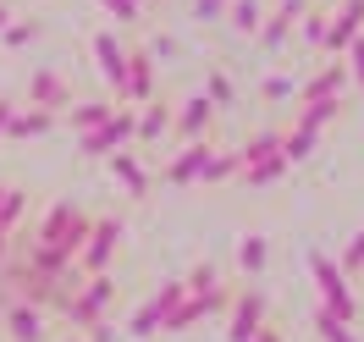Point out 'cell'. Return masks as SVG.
<instances>
[{
    "mask_svg": "<svg viewBox=\"0 0 364 342\" xmlns=\"http://www.w3.org/2000/svg\"><path fill=\"white\" fill-rule=\"evenodd\" d=\"M33 105H45V111L67 105V78H55V72H39V78H33Z\"/></svg>",
    "mask_w": 364,
    "mask_h": 342,
    "instance_id": "cell-13",
    "label": "cell"
},
{
    "mask_svg": "<svg viewBox=\"0 0 364 342\" xmlns=\"http://www.w3.org/2000/svg\"><path fill=\"white\" fill-rule=\"evenodd\" d=\"M166 127H171V105H149L138 116V138H160Z\"/></svg>",
    "mask_w": 364,
    "mask_h": 342,
    "instance_id": "cell-18",
    "label": "cell"
},
{
    "mask_svg": "<svg viewBox=\"0 0 364 342\" xmlns=\"http://www.w3.org/2000/svg\"><path fill=\"white\" fill-rule=\"evenodd\" d=\"M282 171H287V155H282V149H276L271 160H259V166H249V183L259 188V183H276V177H282Z\"/></svg>",
    "mask_w": 364,
    "mask_h": 342,
    "instance_id": "cell-19",
    "label": "cell"
},
{
    "mask_svg": "<svg viewBox=\"0 0 364 342\" xmlns=\"http://www.w3.org/2000/svg\"><path fill=\"white\" fill-rule=\"evenodd\" d=\"M33 39V23H17V28H6V45H28Z\"/></svg>",
    "mask_w": 364,
    "mask_h": 342,
    "instance_id": "cell-31",
    "label": "cell"
},
{
    "mask_svg": "<svg viewBox=\"0 0 364 342\" xmlns=\"http://www.w3.org/2000/svg\"><path fill=\"white\" fill-rule=\"evenodd\" d=\"M342 78H348V72H342V67H326V72H320V78H315V83L304 89V100H337Z\"/></svg>",
    "mask_w": 364,
    "mask_h": 342,
    "instance_id": "cell-15",
    "label": "cell"
},
{
    "mask_svg": "<svg viewBox=\"0 0 364 342\" xmlns=\"http://www.w3.org/2000/svg\"><path fill=\"white\" fill-rule=\"evenodd\" d=\"M105 11H111L116 23H138V0H100Z\"/></svg>",
    "mask_w": 364,
    "mask_h": 342,
    "instance_id": "cell-26",
    "label": "cell"
},
{
    "mask_svg": "<svg viewBox=\"0 0 364 342\" xmlns=\"http://www.w3.org/2000/svg\"><path fill=\"white\" fill-rule=\"evenodd\" d=\"M309 149H315V127H304V122H298V133L282 144V155H287V160H304Z\"/></svg>",
    "mask_w": 364,
    "mask_h": 342,
    "instance_id": "cell-20",
    "label": "cell"
},
{
    "mask_svg": "<svg viewBox=\"0 0 364 342\" xmlns=\"http://www.w3.org/2000/svg\"><path fill=\"white\" fill-rule=\"evenodd\" d=\"M177 298H182V282H166V287L155 293V304H144V309L127 320V331H133V337H149V331H160V320L177 309Z\"/></svg>",
    "mask_w": 364,
    "mask_h": 342,
    "instance_id": "cell-2",
    "label": "cell"
},
{
    "mask_svg": "<svg viewBox=\"0 0 364 342\" xmlns=\"http://www.w3.org/2000/svg\"><path fill=\"white\" fill-rule=\"evenodd\" d=\"M348 61H353L348 72H353V78L364 83V39H353V45H348Z\"/></svg>",
    "mask_w": 364,
    "mask_h": 342,
    "instance_id": "cell-29",
    "label": "cell"
},
{
    "mask_svg": "<svg viewBox=\"0 0 364 342\" xmlns=\"http://www.w3.org/2000/svg\"><path fill=\"white\" fill-rule=\"evenodd\" d=\"M227 6H232V0H199V6H193V17H199V23H215Z\"/></svg>",
    "mask_w": 364,
    "mask_h": 342,
    "instance_id": "cell-28",
    "label": "cell"
},
{
    "mask_svg": "<svg viewBox=\"0 0 364 342\" xmlns=\"http://www.w3.org/2000/svg\"><path fill=\"white\" fill-rule=\"evenodd\" d=\"M259 265H265V243L249 237V243H243V271H259Z\"/></svg>",
    "mask_w": 364,
    "mask_h": 342,
    "instance_id": "cell-27",
    "label": "cell"
},
{
    "mask_svg": "<svg viewBox=\"0 0 364 342\" xmlns=\"http://www.w3.org/2000/svg\"><path fill=\"white\" fill-rule=\"evenodd\" d=\"M133 133H138L133 116H127V111H111L100 127H89V133L77 138V149H83V155H116V144H127Z\"/></svg>",
    "mask_w": 364,
    "mask_h": 342,
    "instance_id": "cell-1",
    "label": "cell"
},
{
    "mask_svg": "<svg viewBox=\"0 0 364 342\" xmlns=\"http://www.w3.org/2000/svg\"><path fill=\"white\" fill-rule=\"evenodd\" d=\"M6 326L17 331V342H45V326H39V309H33V304H11V309H6Z\"/></svg>",
    "mask_w": 364,
    "mask_h": 342,
    "instance_id": "cell-12",
    "label": "cell"
},
{
    "mask_svg": "<svg viewBox=\"0 0 364 342\" xmlns=\"http://www.w3.org/2000/svg\"><path fill=\"white\" fill-rule=\"evenodd\" d=\"M205 160H210V144H188V155L171 160V171H166V177L182 188V183H193V177H205Z\"/></svg>",
    "mask_w": 364,
    "mask_h": 342,
    "instance_id": "cell-11",
    "label": "cell"
},
{
    "mask_svg": "<svg viewBox=\"0 0 364 342\" xmlns=\"http://www.w3.org/2000/svg\"><path fill=\"white\" fill-rule=\"evenodd\" d=\"M138 6H144V0H138Z\"/></svg>",
    "mask_w": 364,
    "mask_h": 342,
    "instance_id": "cell-37",
    "label": "cell"
},
{
    "mask_svg": "<svg viewBox=\"0 0 364 342\" xmlns=\"http://www.w3.org/2000/svg\"><path fill=\"white\" fill-rule=\"evenodd\" d=\"M315 282H320V293H326V309L331 315H353V298H348V287H342V276H337V265H326V260H315Z\"/></svg>",
    "mask_w": 364,
    "mask_h": 342,
    "instance_id": "cell-7",
    "label": "cell"
},
{
    "mask_svg": "<svg viewBox=\"0 0 364 342\" xmlns=\"http://www.w3.org/2000/svg\"><path fill=\"white\" fill-rule=\"evenodd\" d=\"M259 315H265V298H259V293H243V298H237L232 326H227L232 342H254V337H259Z\"/></svg>",
    "mask_w": 364,
    "mask_h": 342,
    "instance_id": "cell-6",
    "label": "cell"
},
{
    "mask_svg": "<svg viewBox=\"0 0 364 342\" xmlns=\"http://www.w3.org/2000/svg\"><path fill=\"white\" fill-rule=\"evenodd\" d=\"M315 326H320V337H326V342H353L348 331H342V315H331V309H320Z\"/></svg>",
    "mask_w": 364,
    "mask_h": 342,
    "instance_id": "cell-24",
    "label": "cell"
},
{
    "mask_svg": "<svg viewBox=\"0 0 364 342\" xmlns=\"http://www.w3.org/2000/svg\"><path fill=\"white\" fill-rule=\"evenodd\" d=\"M6 127H11V138H33L50 127V111H28V116H6Z\"/></svg>",
    "mask_w": 364,
    "mask_h": 342,
    "instance_id": "cell-17",
    "label": "cell"
},
{
    "mask_svg": "<svg viewBox=\"0 0 364 342\" xmlns=\"http://www.w3.org/2000/svg\"><path fill=\"white\" fill-rule=\"evenodd\" d=\"M298 17H304V0H282V11H276L271 23H259V39H265V45H282V39L293 33Z\"/></svg>",
    "mask_w": 364,
    "mask_h": 342,
    "instance_id": "cell-10",
    "label": "cell"
},
{
    "mask_svg": "<svg viewBox=\"0 0 364 342\" xmlns=\"http://www.w3.org/2000/svg\"><path fill=\"white\" fill-rule=\"evenodd\" d=\"M116 232H122V221H116V215H105L100 227H89V243H83V271H100V265L111 260Z\"/></svg>",
    "mask_w": 364,
    "mask_h": 342,
    "instance_id": "cell-4",
    "label": "cell"
},
{
    "mask_svg": "<svg viewBox=\"0 0 364 342\" xmlns=\"http://www.w3.org/2000/svg\"><path fill=\"white\" fill-rule=\"evenodd\" d=\"M105 116H111V105H77V111H72V127H77V133H89V127H100Z\"/></svg>",
    "mask_w": 364,
    "mask_h": 342,
    "instance_id": "cell-22",
    "label": "cell"
},
{
    "mask_svg": "<svg viewBox=\"0 0 364 342\" xmlns=\"http://www.w3.org/2000/svg\"><path fill=\"white\" fill-rule=\"evenodd\" d=\"M232 89H227V78H210V105H227Z\"/></svg>",
    "mask_w": 364,
    "mask_h": 342,
    "instance_id": "cell-30",
    "label": "cell"
},
{
    "mask_svg": "<svg viewBox=\"0 0 364 342\" xmlns=\"http://www.w3.org/2000/svg\"><path fill=\"white\" fill-rule=\"evenodd\" d=\"M282 94H293V83H287V78H271V83H265V100H282Z\"/></svg>",
    "mask_w": 364,
    "mask_h": 342,
    "instance_id": "cell-32",
    "label": "cell"
},
{
    "mask_svg": "<svg viewBox=\"0 0 364 342\" xmlns=\"http://www.w3.org/2000/svg\"><path fill=\"white\" fill-rule=\"evenodd\" d=\"M276 149H282V138H271V133H259L249 144V149H243V166H259V160H271Z\"/></svg>",
    "mask_w": 364,
    "mask_h": 342,
    "instance_id": "cell-21",
    "label": "cell"
},
{
    "mask_svg": "<svg viewBox=\"0 0 364 342\" xmlns=\"http://www.w3.org/2000/svg\"><path fill=\"white\" fill-rule=\"evenodd\" d=\"M237 166H243V155H210V160H205V177H210V183H221V177H227V171H237Z\"/></svg>",
    "mask_w": 364,
    "mask_h": 342,
    "instance_id": "cell-25",
    "label": "cell"
},
{
    "mask_svg": "<svg viewBox=\"0 0 364 342\" xmlns=\"http://www.w3.org/2000/svg\"><path fill=\"white\" fill-rule=\"evenodd\" d=\"M6 116H11V105H0V133H6Z\"/></svg>",
    "mask_w": 364,
    "mask_h": 342,
    "instance_id": "cell-34",
    "label": "cell"
},
{
    "mask_svg": "<svg viewBox=\"0 0 364 342\" xmlns=\"http://www.w3.org/2000/svg\"><path fill=\"white\" fill-rule=\"evenodd\" d=\"M359 265H364V232L353 237V249H348V271H359Z\"/></svg>",
    "mask_w": 364,
    "mask_h": 342,
    "instance_id": "cell-33",
    "label": "cell"
},
{
    "mask_svg": "<svg viewBox=\"0 0 364 342\" xmlns=\"http://www.w3.org/2000/svg\"><path fill=\"white\" fill-rule=\"evenodd\" d=\"M254 342H276V331H259V337H254Z\"/></svg>",
    "mask_w": 364,
    "mask_h": 342,
    "instance_id": "cell-35",
    "label": "cell"
},
{
    "mask_svg": "<svg viewBox=\"0 0 364 342\" xmlns=\"http://www.w3.org/2000/svg\"><path fill=\"white\" fill-rule=\"evenodd\" d=\"M111 166H116V177H122V183H127V188H133L138 199L149 193V177L138 171V160H133V155H122V149H116V155H111Z\"/></svg>",
    "mask_w": 364,
    "mask_h": 342,
    "instance_id": "cell-14",
    "label": "cell"
},
{
    "mask_svg": "<svg viewBox=\"0 0 364 342\" xmlns=\"http://www.w3.org/2000/svg\"><path fill=\"white\" fill-rule=\"evenodd\" d=\"M232 28L254 33V28H259V0H237V6H232Z\"/></svg>",
    "mask_w": 364,
    "mask_h": 342,
    "instance_id": "cell-23",
    "label": "cell"
},
{
    "mask_svg": "<svg viewBox=\"0 0 364 342\" xmlns=\"http://www.w3.org/2000/svg\"><path fill=\"white\" fill-rule=\"evenodd\" d=\"M94 55H100V67H105V78H111L116 89H122V83H127V50L116 45L111 33H100V39H94Z\"/></svg>",
    "mask_w": 364,
    "mask_h": 342,
    "instance_id": "cell-8",
    "label": "cell"
},
{
    "mask_svg": "<svg viewBox=\"0 0 364 342\" xmlns=\"http://www.w3.org/2000/svg\"><path fill=\"white\" fill-rule=\"evenodd\" d=\"M205 122H210V100H188L177 111V127L182 133H205Z\"/></svg>",
    "mask_w": 364,
    "mask_h": 342,
    "instance_id": "cell-16",
    "label": "cell"
},
{
    "mask_svg": "<svg viewBox=\"0 0 364 342\" xmlns=\"http://www.w3.org/2000/svg\"><path fill=\"white\" fill-rule=\"evenodd\" d=\"M359 28H364V0H348L337 17L326 23V39H320V45L326 50H348L353 39H359Z\"/></svg>",
    "mask_w": 364,
    "mask_h": 342,
    "instance_id": "cell-3",
    "label": "cell"
},
{
    "mask_svg": "<svg viewBox=\"0 0 364 342\" xmlns=\"http://www.w3.org/2000/svg\"><path fill=\"white\" fill-rule=\"evenodd\" d=\"M149 89H155L149 55H144V50H133V55H127V83H122V94H127V100H149Z\"/></svg>",
    "mask_w": 364,
    "mask_h": 342,
    "instance_id": "cell-9",
    "label": "cell"
},
{
    "mask_svg": "<svg viewBox=\"0 0 364 342\" xmlns=\"http://www.w3.org/2000/svg\"><path fill=\"white\" fill-rule=\"evenodd\" d=\"M111 293H116V287L100 276V282H89V287H83V298H67V315L77 320V326H94V315L111 304Z\"/></svg>",
    "mask_w": 364,
    "mask_h": 342,
    "instance_id": "cell-5",
    "label": "cell"
},
{
    "mask_svg": "<svg viewBox=\"0 0 364 342\" xmlns=\"http://www.w3.org/2000/svg\"><path fill=\"white\" fill-rule=\"evenodd\" d=\"M0 33H6V6H0Z\"/></svg>",
    "mask_w": 364,
    "mask_h": 342,
    "instance_id": "cell-36",
    "label": "cell"
}]
</instances>
